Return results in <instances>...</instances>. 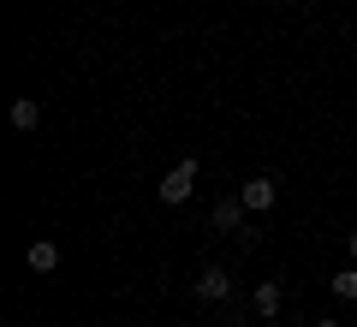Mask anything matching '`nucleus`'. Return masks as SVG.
Returning a JSON list of instances; mask_svg holds the SVG:
<instances>
[{"label":"nucleus","mask_w":357,"mask_h":327,"mask_svg":"<svg viewBox=\"0 0 357 327\" xmlns=\"http://www.w3.org/2000/svg\"><path fill=\"white\" fill-rule=\"evenodd\" d=\"M197 173H203V161H197V155H185V161H178L173 173L161 178V190H155V197H161L167 208H178V202L191 197V185H197Z\"/></svg>","instance_id":"1"},{"label":"nucleus","mask_w":357,"mask_h":327,"mask_svg":"<svg viewBox=\"0 0 357 327\" xmlns=\"http://www.w3.org/2000/svg\"><path fill=\"white\" fill-rule=\"evenodd\" d=\"M191 291H197L203 303H227V298H232V274H227V268H203Z\"/></svg>","instance_id":"2"},{"label":"nucleus","mask_w":357,"mask_h":327,"mask_svg":"<svg viewBox=\"0 0 357 327\" xmlns=\"http://www.w3.org/2000/svg\"><path fill=\"white\" fill-rule=\"evenodd\" d=\"M238 197H244V208H250V214L274 208V178H244V185H238Z\"/></svg>","instance_id":"3"},{"label":"nucleus","mask_w":357,"mask_h":327,"mask_svg":"<svg viewBox=\"0 0 357 327\" xmlns=\"http://www.w3.org/2000/svg\"><path fill=\"white\" fill-rule=\"evenodd\" d=\"M24 262H30V274H54V268H60V244L54 238H36L24 250Z\"/></svg>","instance_id":"4"},{"label":"nucleus","mask_w":357,"mask_h":327,"mask_svg":"<svg viewBox=\"0 0 357 327\" xmlns=\"http://www.w3.org/2000/svg\"><path fill=\"white\" fill-rule=\"evenodd\" d=\"M244 214H250V208H244V197H220V202H215V227H220V232H238Z\"/></svg>","instance_id":"5"},{"label":"nucleus","mask_w":357,"mask_h":327,"mask_svg":"<svg viewBox=\"0 0 357 327\" xmlns=\"http://www.w3.org/2000/svg\"><path fill=\"white\" fill-rule=\"evenodd\" d=\"M256 315H268V321H274V315H280V303H286V291H280V280H262V286H256Z\"/></svg>","instance_id":"6"},{"label":"nucleus","mask_w":357,"mask_h":327,"mask_svg":"<svg viewBox=\"0 0 357 327\" xmlns=\"http://www.w3.org/2000/svg\"><path fill=\"white\" fill-rule=\"evenodd\" d=\"M13 126H18V131H36V126H42V101H36V96H18V101H13Z\"/></svg>","instance_id":"7"},{"label":"nucleus","mask_w":357,"mask_h":327,"mask_svg":"<svg viewBox=\"0 0 357 327\" xmlns=\"http://www.w3.org/2000/svg\"><path fill=\"white\" fill-rule=\"evenodd\" d=\"M328 286H333V298H345V303H351V298H357V268H340V274H333Z\"/></svg>","instance_id":"8"},{"label":"nucleus","mask_w":357,"mask_h":327,"mask_svg":"<svg viewBox=\"0 0 357 327\" xmlns=\"http://www.w3.org/2000/svg\"><path fill=\"white\" fill-rule=\"evenodd\" d=\"M351 262H357V232H351Z\"/></svg>","instance_id":"9"},{"label":"nucleus","mask_w":357,"mask_h":327,"mask_svg":"<svg viewBox=\"0 0 357 327\" xmlns=\"http://www.w3.org/2000/svg\"><path fill=\"white\" fill-rule=\"evenodd\" d=\"M316 327H340V321H316Z\"/></svg>","instance_id":"10"}]
</instances>
